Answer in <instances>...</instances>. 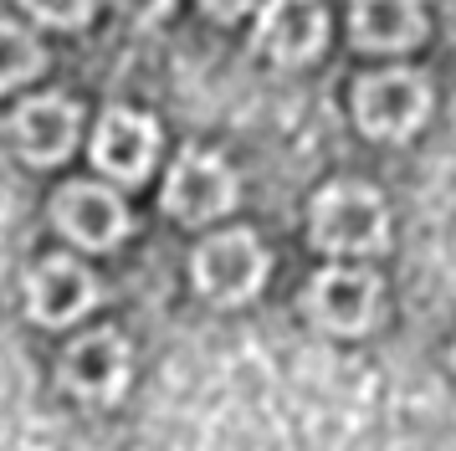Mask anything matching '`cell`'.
Wrapping results in <instances>:
<instances>
[{
    "label": "cell",
    "instance_id": "cell-1",
    "mask_svg": "<svg viewBox=\"0 0 456 451\" xmlns=\"http://www.w3.org/2000/svg\"><path fill=\"white\" fill-rule=\"evenodd\" d=\"M308 236L318 251H333V257H364V251H379L385 236H390V210L379 201V190L370 184H329L318 201H313V221Z\"/></svg>",
    "mask_w": 456,
    "mask_h": 451
},
{
    "label": "cell",
    "instance_id": "cell-2",
    "mask_svg": "<svg viewBox=\"0 0 456 451\" xmlns=\"http://www.w3.org/2000/svg\"><path fill=\"white\" fill-rule=\"evenodd\" d=\"M426 108H431V87L411 67L370 72L354 87V113H359V128L370 139H390V144L411 139L415 128L426 123Z\"/></svg>",
    "mask_w": 456,
    "mask_h": 451
},
{
    "label": "cell",
    "instance_id": "cell-3",
    "mask_svg": "<svg viewBox=\"0 0 456 451\" xmlns=\"http://www.w3.org/2000/svg\"><path fill=\"white\" fill-rule=\"evenodd\" d=\"M262 277H267V251L251 231H221L195 251V287H200V298L221 308L247 303L262 287Z\"/></svg>",
    "mask_w": 456,
    "mask_h": 451
},
{
    "label": "cell",
    "instance_id": "cell-4",
    "mask_svg": "<svg viewBox=\"0 0 456 451\" xmlns=\"http://www.w3.org/2000/svg\"><path fill=\"white\" fill-rule=\"evenodd\" d=\"M236 205V175H231L226 160H216L206 149H185L180 160L169 164V180H165V210L175 221L200 226L216 221Z\"/></svg>",
    "mask_w": 456,
    "mask_h": 451
},
{
    "label": "cell",
    "instance_id": "cell-5",
    "mask_svg": "<svg viewBox=\"0 0 456 451\" xmlns=\"http://www.w3.org/2000/svg\"><path fill=\"white\" fill-rule=\"evenodd\" d=\"M128 369H134V354H128L124 333L113 328H93L77 344L67 348L62 359V385L77 395V400H93V406H113L128 385Z\"/></svg>",
    "mask_w": 456,
    "mask_h": 451
},
{
    "label": "cell",
    "instance_id": "cell-6",
    "mask_svg": "<svg viewBox=\"0 0 456 451\" xmlns=\"http://www.w3.org/2000/svg\"><path fill=\"white\" fill-rule=\"evenodd\" d=\"M323 37H329V11H323V0H267L262 16H256L251 46H256L262 57L292 67V62L318 57Z\"/></svg>",
    "mask_w": 456,
    "mask_h": 451
},
{
    "label": "cell",
    "instance_id": "cell-7",
    "mask_svg": "<svg viewBox=\"0 0 456 451\" xmlns=\"http://www.w3.org/2000/svg\"><path fill=\"white\" fill-rule=\"evenodd\" d=\"M303 303L329 333H364L379 318V277L354 266H329L313 277Z\"/></svg>",
    "mask_w": 456,
    "mask_h": 451
},
{
    "label": "cell",
    "instance_id": "cell-8",
    "mask_svg": "<svg viewBox=\"0 0 456 451\" xmlns=\"http://www.w3.org/2000/svg\"><path fill=\"white\" fill-rule=\"evenodd\" d=\"M52 221H57V231H67L77 246H87V251H103V246L124 242L128 231V205L108 190V184H67L62 195L52 201Z\"/></svg>",
    "mask_w": 456,
    "mask_h": 451
},
{
    "label": "cell",
    "instance_id": "cell-9",
    "mask_svg": "<svg viewBox=\"0 0 456 451\" xmlns=\"http://www.w3.org/2000/svg\"><path fill=\"white\" fill-rule=\"evenodd\" d=\"M26 303H31V318L42 328H67L98 303V277L72 257H46L26 283Z\"/></svg>",
    "mask_w": 456,
    "mask_h": 451
},
{
    "label": "cell",
    "instance_id": "cell-10",
    "mask_svg": "<svg viewBox=\"0 0 456 451\" xmlns=\"http://www.w3.org/2000/svg\"><path fill=\"white\" fill-rule=\"evenodd\" d=\"M154 149H159V128L134 108H108L93 134V164L108 169L113 180H144Z\"/></svg>",
    "mask_w": 456,
    "mask_h": 451
},
{
    "label": "cell",
    "instance_id": "cell-11",
    "mask_svg": "<svg viewBox=\"0 0 456 451\" xmlns=\"http://www.w3.org/2000/svg\"><path fill=\"white\" fill-rule=\"evenodd\" d=\"M77 123H83L77 119V102L46 93V98H31L11 113V139H16V149H21L31 164H57V160L72 154Z\"/></svg>",
    "mask_w": 456,
    "mask_h": 451
},
{
    "label": "cell",
    "instance_id": "cell-12",
    "mask_svg": "<svg viewBox=\"0 0 456 451\" xmlns=\"http://www.w3.org/2000/svg\"><path fill=\"white\" fill-rule=\"evenodd\" d=\"M349 37L364 52H411L426 37V11L420 0H354Z\"/></svg>",
    "mask_w": 456,
    "mask_h": 451
},
{
    "label": "cell",
    "instance_id": "cell-13",
    "mask_svg": "<svg viewBox=\"0 0 456 451\" xmlns=\"http://www.w3.org/2000/svg\"><path fill=\"white\" fill-rule=\"evenodd\" d=\"M42 62H46L42 41L31 37L26 26H16V20H0V93H11L26 78H37Z\"/></svg>",
    "mask_w": 456,
    "mask_h": 451
},
{
    "label": "cell",
    "instance_id": "cell-14",
    "mask_svg": "<svg viewBox=\"0 0 456 451\" xmlns=\"http://www.w3.org/2000/svg\"><path fill=\"white\" fill-rule=\"evenodd\" d=\"M26 11L46 26H83L93 0H26Z\"/></svg>",
    "mask_w": 456,
    "mask_h": 451
},
{
    "label": "cell",
    "instance_id": "cell-15",
    "mask_svg": "<svg viewBox=\"0 0 456 451\" xmlns=\"http://www.w3.org/2000/svg\"><path fill=\"white\" fill-rule=\"evenodd\" d=\"M169 5L175 0H113V11H124L128 20H159V16H169Z\"/></svg>",
    "mask_w": 456,
    "mask_h": 451
},
{
    "label": "cell",
    "instance_id": "cell-16",
    "mask_svg": "<svg viewBox=\"0 0 456 451\" xmlns=\"http://www.w3.org/2000/svg\"><path fill=\"white\" fill-rule=\"evenodd\" d=\"M200 5H206L210 16L231 20V16H247V11H251V5H256V0H200Z\"/></svg>",
    "mask_w": 456,
    "mask_h": 451
}]
</instances>
